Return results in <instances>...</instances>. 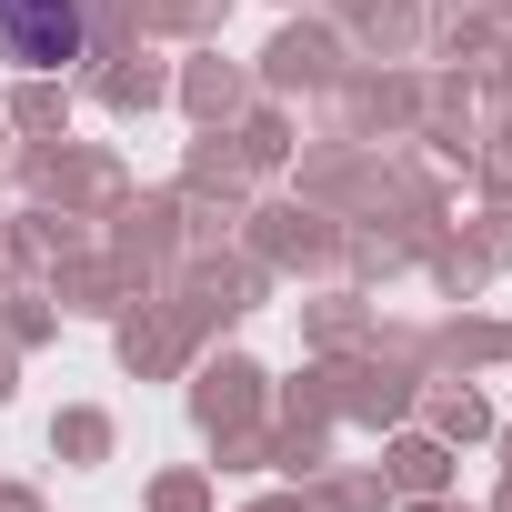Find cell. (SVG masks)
<instances>
[{
  "label": "cell",
  "instance_id": "1",
  "mask_svg": "<svg viewBox=\"0 0 512 512\" xmlns=\"http://www.w3.org/2000/svg\"><path fill=\"white\" fill-rule=\"evenodd\" d=\"M0 61L21 71L81 61V0H0Z\"/></svg>",
  "mask_w": 512,
  "mask_h": 512
}]
</instances>
